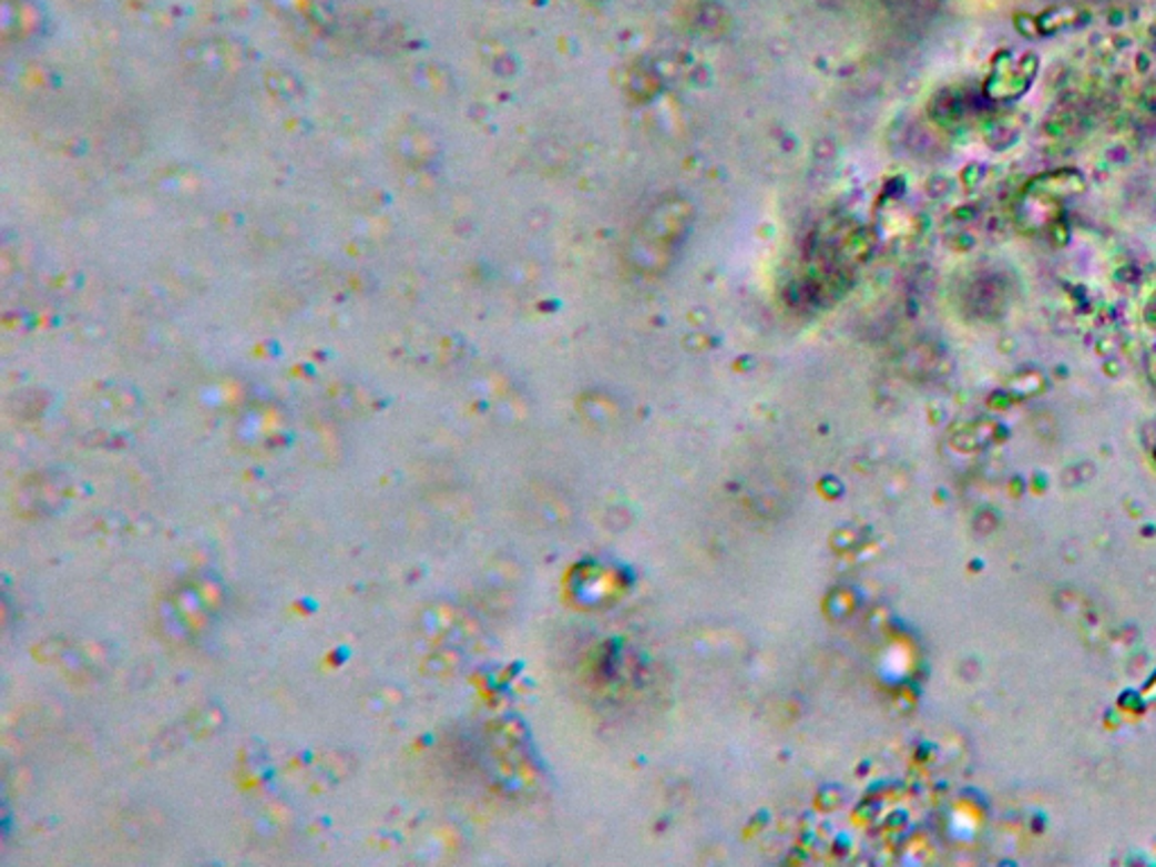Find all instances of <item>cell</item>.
<instances>
[{
	"label": "cell",
	"mask_w": 1156,
	"mask_h": 867,
	"mask_svg": "<svg viewBox=\"0 0 1156 867\" xmlns=\"http://www.w3.org/2000/svg\"><path fill=\"white\" fill-rule=\"evenodd\" d=\"M226 603V590L217 574L200 572L172 585L156 603V631L172 646H186L202 638Z\"/></svg>",
	"instance_id": "obj_1"
},
{
	"label": "cell",
	"mask_w": 1156,
	"mask_h": 867,
	"mask_svg": "<svg viewBox=\"0 0 1156 867\" xmlns=\"http://www.w3.org/2000/svg\"><path fill=\"white\" fill-rule=\"evenodd\" d=\"M287 429L285 414H280L276 407H258L245 414L239 427H237V439L245 448L254 450H269L280 446Z\"/></svg>",
	"instance_id": "obj_2"
},
{
	"label": "cell",
	"mask_w": 1156,
	"mask_h": 867,
	"mask_svg": "<svg viewBox=\"0 0 1156 867\" xmlns=\"http://www.w3.org/2000/svg\"><path fill=\"white\" fill-rule=\"evenodd\" d=\"M67 492H69V483H64L62 479H57L52 475L34 477L30 483H25L21 488L19 500H17V511L23 516L30 513L37 518L45 516L64 502Z\"/></svg>",
	"instance_id": "obj_3"
},
{
	"label": "cell",
	"mask_w": 1156,
	"mask_h": 867,
	"mask_svg": "<svg viewBox=\"0 0 1156 867\" xmlns=\"http://www.w3.org/2000/svg\"><path fill=\"white\" fill-rule=\"evenodd\" d=\"M457 624H459V614L452 605L448 603H430L428 608H422L418 612V619H416V633L422 642H443L450 638V633L457 631Z\"/></svg>",
	"instance_id": "obj_4"
},
{
	"label": "cell",
	"mask_w": 1156,
	"mask_h": 867,
	"mask_svg": "<svg viewBox=\"0 0 1156 867\" xmlns=\"http://www.w3.org/2000/svg\"><path fill=\"white\" fill-rule=\"evenodd\" d=\"M346 764H348V759H346L344 755L330 757V759H328V768H326V762H324V764H321V766L310 775L308 786H310V788H317V790H321L324 786L328 788V784L339 782V779L348 773V771H346Z\"/></svg>",
	"instance_id": "obj_5"
}]
</instances>
